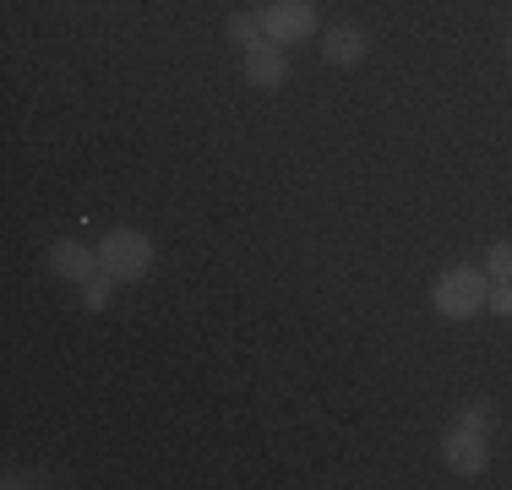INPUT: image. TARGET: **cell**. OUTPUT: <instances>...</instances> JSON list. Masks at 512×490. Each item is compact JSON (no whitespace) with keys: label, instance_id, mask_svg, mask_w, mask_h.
<instances>
[{"label":"cell","instance_id":"cell-11","mask_svg":"<svg viewBox=\"0 0 512 490\" xmlns=\"http://www.w3.org/2000/svg\"><path fill=\"white\" fill-rule=\"evenodd\" d=\"M485 305H491L496 316H512V284H496L491 294H485Z\"/></svg>","mask_w":512,"mask_h":490},{"label":"cell","instance_id":"cell-2","mask_svg":"<svg viewBox=\"0 0 512 490\" xmlns=\"http://www.w3.org/2000/svg\"><path fill=\"white\" fill-rule=\"evenodd\" d=\"M436 311L447 316V322H469V316L485 311V278L469 273V267H453V273L436 278Z\"/></svg>","mask_w":512,"mask_h":490},{"label":"cell","instance_id":"cell-4","mask_svg":"<svg viewBox=\"0 0 512 490\" xmlns=\"http://www.w3.org/2000/svg\"><path fill=\"white\" fill-rule=\"evenodd\" d=\"M99 267H104L99 251H88L82 240H55V245H50V273L66 278V284H88Z\"/></svg>","mask_w":512,"mask_h":490},{"label":"cell","instance_id":"cell-7","mask_svg":"<svg viewBox=\"0 0 512 490\" xmlns=\"http://www.w3.org/2000/svg\"><path fill=\"white\" fill-rule=\"evenodd\" d=\"M327 66H355V60H365V33L360 28H333L322 44Z\"/></svg>","mask_w":512,"mask_h":490},{"label":"cell","instance_id":"cell-3","mask_svg":"<svg viewBox=\"0 0 512 490\" xmlns=\"http://www.w3.org/2000/svg\"><path fill=\"white\" fill-rule=\"evenodd\" d=\"M262 28L273 44H295V39H311L316 33V11L311 0H273V6L262 11Z\"/></svg>","mask_w":512,"mask_h":490},{"label":"cell","instance_id":"cell-12","mask_svg":"<svg viewBox=\"0 0 512 490\" xmlns=\"http://www.w3.org/2000/svg\"><path fill=\"white\" fill-rule=\"evenodd\" d=\"M458 425H469V431H491V409H480V403H474V409L458 414Z\"/></svg>","mask_w":512,"mask_h":490},{"label":"cell","instance_id":"cell-1","mask_svg":"<svg viewBox=\"0 0 512 490\" xmlns=\"http://www.w3.org/2000/svg\"><path fill=\"white\" fill-rule=\"evenodd\" d=\"M99 262H104V273L120 278V284H137V278L153 273L158 251L142 229H115V235H104V245H99Z\"/></svg>","mask_w":512,"mask_h":490},{"label":"cell","instance_id":"cell-6","mask_svg":"<svg viewBox=\"0 0 512 490\" xmlns=\"http://www.w3.org/2000/svg\"><path fill=\"white\" fill-rule=\"evenodd\" d=\"M284 71H289V60H284V44H256V49H246V82L251 88H278L284 82Z\"/></svg>","mask_w":512,"mask_h":490},{"label":"cell","instance_id":"cell-5","mask_svg":"<svg viewBox=\"0 0 512 490\" xmlns=\"http://www.w3.org/2000/svg\"><path fill=\"white\" fill-rule=\"evenodd\" d=\"M442 458H447V469H458V474H480L485 469V431L453 425L447 441H442Z\"/></svg>","mask_w":512,"mask_h":490},{"label":"cell","instance_id":"cell-8","mask_svg":"<svg viewBox=\"0 0 512 490\" xmlns=\"http://www.w3.org/2000/svg\"><path fill=\"white\" fill-rule=\"evenodd\" d=\"M229 39H235L240 49H256V44H267L262 11H229Z\"/></svg>","mask_w":512,"mask_h":490},{"label":"cell","instance_id":"cell-10","mask_svg":"<svg viewBox=\"0 0 512 490\" xmlns=\"http://www.w3.org/2000/svg\"><path fill=\"white\" fill-rule=\"evenodd\" d=\"M485 262H491V278H496V284H512V240L491 245V256H485Z\"/></svg>","mask_w":512,"mask_h":490},{"label":"cell","instance_id":"cell-9","mask_svg":"<svg viewBox=\"0 0 512 490\" xmlns=\"http://www.w3.org/2000/svg\"><path fill=\"white\" fill-rule=\"evenodd\" d=\"M115 284H120V278L99 267V273H93L88 284H82V305H88V311H104V305H109V294H115Z\"/></svg>","mask_w":512,"mask_h":490}]
</instances>
